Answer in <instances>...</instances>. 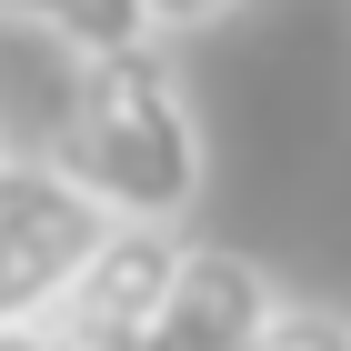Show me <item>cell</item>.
Returning a JSON list of instances; mask_svg holds the SVG:
<instances>
[{"mask_svg": "<svg viewBox=\"0 0 351 351\" xmlns=\"http://www.w3.org/2000/svg\"><path fill=\"white\" fill-rule=\"evenodd\" d=\"M40 161L81 191L101 221H151V231H181L201 211V181H211L201 110H191V90H181L161 40L110 51V60H71Z\"/></svg>", "mask_w": 351, "mask_h": 351, "instance_id": "1", "label": "cell"}, {"mask_svg": "<svg viewBox=\"0 0 351 351\" xmlns=\"http://www.w3.org/2000/svg\"><path fill=\"white\" fill-rule=\"evenodd\" d=\"M90 241H101V211L51 161H21L0 181V322H51Z\"/></svg>", "mask_w": 351, "mask_h": 351, "instance_id": "2", "label": "cell"}, {"mask_svg": "<svg viewBox=\"0 0 351 351\" xmlns=\"http://www.w3.org/2000/svg\"><path fill=\"white\" fill-rule=\"evenodd\" d=\"M181 231H151V221H101V241H90V261L71 271V291H60L51 331L71 351L81 341H141V331L161 322V291L171 271H181Z\"/></svg>", "mask_w": 351, "mask_h": 351, "instance_id": "3", "label": "cell"}, {"mask_svg": "<svg viewBox=\"0 0 351 351\" xmlns=\"http://www.w3.org/2000/svg\"><path fill=\"white\" fill-rule=\"evenodd\" d=\"M271 311H281V281H271L251 251L191 241L181 271H171V291H161V322L141 331V341L151 351H251Z\"/></svg>", "mask_w": 351, "mask_h": 351, "instance_id": "4", "label": "cell"}, {"mask_svg": "<svg viewBox=\"0 0 351 351\" xmlns=\"http://www.w3.org/2000/svg\"><path fill=\"white\" fill-rule=\"evenodd\" d=\"M0 30H30V40H51L60 60H110V51L161 40L141 0H0Z\"/></svg>", "mask_w": 351, "mask_h": 351, "instance_id": "5", "label": "cell"}, {"mask_svg": "<svg viewBox=\"0 0 351 351\" xmlns=\"http://www.w3.org/2000/svg\"><path fill=\"white\" fill-rule=\"evenodd\" d=\"M251 351H351V311H331V301H281Z\"/></svg>", "mask_w": 351, "mask_h": 351, "instance_id": "6", "label": "cell"}, {"mask_svg": "<svg viewBox=\"0 0 351 351\" xmlns=\"http://www.w3.org/2000/svg\"><path fill=\"white\" fill-rule=\"evenodd\" d=\"M141 10H151V30H211V21H231V10H241V0H141Z\"/></svg>", "mask_w": 351, "mask_h": 351, "instance_id": "7", "label": "cell"}, {"mask_svg": "<svg viewBox=\"0 0 351 351\" xmlns=\"http://www.w3.org/2000/svg\"><path fill=\"white\" fill-rule=\"evenodd\" d=\"M0 351H71L51 322H0Z\"/></svg>", "mask_w": 351, "mask_h": 351, "instance_id": "8", "label": "cell"}, {"mask_svg": "<svg viewBox=\"0 0 351 351\" xmlns=\"http://www.w3.org/2000/svg\"><path fill=\"white\" fill-rule=\"evenodd\" d=\"M81 351H151V341H81Z\"/></svg>", "mask_w": 351, "mask_h": 351, "instance_id": "9", "label": "cell"}, {"mask_svg": "<svg viewBox=\"0 0 351 351\" xmlns=\"http://www.w3.org/2000/svg\"><path fill=\"white\" fill-rule=\"evenodd\" d=\"M10 171H21V161H10V141H0V181H10Z\"/></svg>", "mask_w": 351, "mask_h": 351, "instance_id": "10", "label": "cell"}]
</instances>
